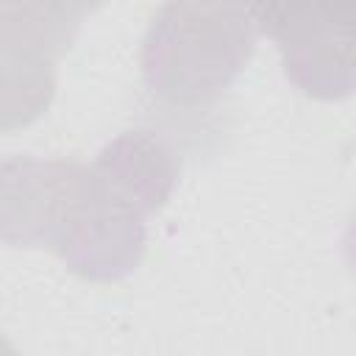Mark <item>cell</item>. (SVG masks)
Masks as SVG:
<instances>
[{"mask_svg":"<svg viewBox=\"0 0 356 356\" xmlns=\"http://www.w3.org/2000/svg\"><path fill=\"white\" fill-rule=\"evenodd\" d=\"M256 36L245 0H167L142 39L145 86L170 106H206L248 67Z\"/></svg>","mask_w":356,"mask_h":356,"instance_id":"1","label":"cell"},{"mask_svg":"<svg viewBox=\"0 0 356 356\" xmlns=\"http://www.w3.org/2000/svg\"><path fill=\"white\" fill-rule=\"evenodd\" d=\"M259 33L275 42L284 75L309 97L353 92V0H245Z\"/></svg>","mask_w":356,"mask_h":356,"instance_id":"2","label":"cell"},{"mask_svg":"<svg viewBox=\"0 0 356 356\" xmlns=\"http://www.w3.org/2000/svg\"><path fill=\"white\" fill-rule=\"evenodd\" d=\"M95 197L92 167L70 159L11 156L0 161V242L53 253L81 225Z\"/></svg>","mask_w":356,"mask_h":356,"instance_id":"3","label":"cell"},{"mask_svg":"<svg viewBox=\"0 0 356 356\" xmlns=\"http://www.w3.org/2000/svg\"><path fill=\"white\" fill-rule=\"evenodd\" d=\"M95 175V172H92ZM147 248L145 214L114 200L95 178V197L81 225L56 253L70 273L86 281H120L131 275Z\"/></svg>","mask_w":356,"mask_h":356,"instance_id":"4","label":"cell"},{"mask_svg":"<svg viewBox=\"0 0 356 356\" xmlns=\"http://www.w3.org/2000/svg\"><path fill=\"white\" fill-rule=\"evenodd\" d=\"M92 172L114 200L147 217L170 200L181 175V159L161 134L134 128L103 145Z\"/></svg>","mask_w":356,"mask_h":356,"instance_id":"5","label":"cell"},{"mask_svg":"<svg viewBox=\"0 0 356 356\" xmlns=\"http://www.w3.org/2000/svg\"><path fill=\"white\" fill-rule=\"evenodd\" d=\"M56 95V58L0 28V131L36 122Z\"/></svg>","mask_w":356,"mask_h":356,"instance_id":"6","label":"cell"},{"mask_svg":"<svg viewBox=\"0 0 356 356\" xmlns=\"http://www.w3.org/2000/svg\"><path fill=\"white\" fill-rule=\"evenodd\" d=\"M106 0H0V28L58 58L78 36L83 17Z\"/></svg>","mask_w":356,"mask_h":356,"instance_id":"7","label":"cell"}]
</instances>
